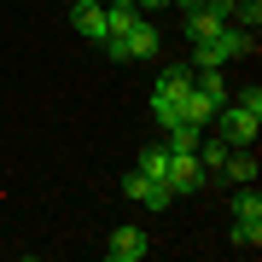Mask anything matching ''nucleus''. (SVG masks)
I'll list each match as a JSON object with an SVG mask.
<instances>
[{"mask_svg": "<svg viewBox=\"0 0 262 262\" xmlns=\"http://www.w3.org/2000/svg\"><path fill=\"white\" fill-rule=\"evenodd\" d=\"M262 134V88H245L233 105H222V140L227 146H256Z\"/></svg>", "mask_w": 262, "mask_h": 262, "instance_id": "obj_1", "label": "nucleus"}, {"mask_svg": "<svg viewBox=\"0 0 262 262\" xmlns=\"http://www.w3.org/2000/svg\"><path fill=\"white\" fill-rule=\"evenodd\" d=\"M99 47H111V58L117 64H140V58H158V47H163V35H158V24H134L128 35H111V41H99Z\"/></svg>", "mask_w": 262, "mask_h": 262, "instance_id": "obj_2", "label": "nucleus"}, {"mask_svg": "<svg viewBox=\"0 0 262 262\" xmlns=\"http://www.w3.org/2000/svg\"><path fill=\"white\" fill-rule=\"evenodd\" d=\"M163 187L175 192V198H192L198 187H204V163H198V151H169V175H163Z\"/></svg>", "mask_w": 262, "mask_h": 262, "instance_id": "obj_3", "label": "nucleus"}, {"mask_svg": "<svg viewBox=\"0 0 262 262\" xmlns=\"http://www.w3.org/2000/svg\"><path fill=\"white\" fill-rule=\"evenodd\" d=\"M122 192H128V198H134L140 210H169V204H175V192H169L163 181H146L140 169H128V181H122Z\"/></svg>", "mask_w": 262, "mask_h": 262, "instance_id": "obj_4", "label": "nucleus"}, {"mask_svg": "<svg viewBox=\"0 0 262 262\" xmlns=\"http://www.w3.org/2000/svg\"><path fill=\"white\" fill-rule=\"evenodd\" d=\"M105 256H111V262H146L151 256V239L140 233V227H117L111 245H105Z\"/></svg>", "mask_w": 262, "mask_h": 262, "instance_id": "obj_5", "label": "nucleus"}, {"mask_svg": "<svg viewBox=\"0 0 262 262\" xmlns=\"http://www.w3.org/2000/svg\"><path fill=\"white\" fill-rule=\"evenodd\" d=\"M70 24L82 41H105V0H70Z\"/></svg>", "mask_w": 262, "mask_h": 262, "instance_id": "obj_6", "label": "nucleus"}, {"mask_svg": "<svg viewBox=\"0 0 262 262\" xmlns=\"http://www.w3.org/2000/svg\"><path fill=\"white\" fill-rule=\"evenodd\" d=\"M222 175L233 181V187L256 181V151H251V146H227V158H222Z\"/></svg>", "mask_w": 262, "mask_h": 262, "instance_id": "obj_7", "label": "nucleus"}, {"mask_svg": "<svg viewBox=\"0 0 262 262\" xmlns=\"http://www.w3.org/2000/svg\"><path fill=\"white\" fill-rule=\"evenodd\" d=\"M192 88V64H163L158 70V88H151V94H163V99H181Z\"/></svg>", "mask_w": 262, "mask_h": 262, "instance_id": "obj_8", "label": "nucleus"}, {"mask_svg": "<svg viewBox=\"0 0 262 262\" xmlns=\"http://www.w3.org/2000/svg\"><path fill=\"white\" fill-rule=\"evenodd\" d=\"M222 29H227V18H215L210 6L187 12V35H192V47H198V41H215V35H222Z\"/></svg>", "mask_w": 262, "mask_h": 262, "instance_id": "obj_9", "label": "nucleus"}, {"mask_svg": "<svg viewBox=\"0 0 262 262\" xmlns=\"http://www.w3.org/2000/svg\"><path fill=\"white\" fill-rule=\"evenodd\" d=\"M233 222H262V192H256V181H245V187L233 192Z\"/></svg>", "mask_w": 262, "mask_h": 262, "instance_id": "obj_10", "label": "nucleus"}, {"mask_svg": "<svg viewBox=\"0 0 262 262\" xmlns=\"http://www.w3.org/2000/svg\"><path fill=\"white\" fill-rule=\"evenodd\" d=\"M210 117H215V105L198 94V88H187V94H181V122H198V128H204Z\"/></svg>", "mask_w": 262, "mask_h": 262, "instance_id": "obj_11", "label": "nucleus"}, {"mask_svg": "<svg viewBox=\"0 0 262 262\" xmlns=\"http://www.w3.org/2000/svg\"><path fill=\"white\" fill-rule=\"evenodd\" d=\"M134 169H140L146 181H163L169 175V146H146L140 158H134Z\"/></svg>", "mask_w": 262, "mask_h": 262, "instance_id": "obj_12", "label": "nucleus"}, {"mask_svg": "<svg viewBox=\"0 0 262 262\" xmlns=\"http://www.w3.org/2000/svg\"><path fill=\"white\" fill-rule=\"evenodd\" d=\"M169 134V151H198V140H204V128H198V122H175V128H163Z\"/></svg>", "mask_w": 262, "mask_h": 262, "instance_id": "obj_13", "label": "nucleus"}, {"mask_svg": "<svg viewBox=\"0 0 262 262\" xmlns=\"http://www.w3.org/2000/svg\"><path fill=\"white\" fill-rule=\"evenodd\" d=\"M151 117H158V128H175V122H181V99L151 94Z\"/></svg>", "mask_w": 262, "mask_h": 262, "instance_id": "obj_14", "label": "nucleus"}, {"mask_svg": "<svg viewBox=\"0 0 262 262\" xmlns=\"http://www.w3.org/2000/svg\"><path fill=\"white\" fill-rule=\"evenodd\" d=\"M222 158H227V140H222V134H215V140H198V163H204V175L222 169Z\"/></svg>", "mask_w": 262, "mask_h": 262, "instance_id": "obj_15", "label": "nucleus"}, {"mask_svg": "<svg viewBox=\"0 0 262 262\" xmlns=\"http://www.w3.org/2000/svg\"><path fill=\"white\" fill-rule=\"evenodd\" d=\"M233 18H239V29H251V35H256V24H262V0H233Z\"/></svg>", "mask_w": 262, "mask_h": 262, "instance_id": "obj_16", "label": "nucleus"}, {"mask_svg": "<svg viewBox=\"0 0 262 262\" xmlns=\"http://www.w3.org/2000/svg\"><path fill=\"white\" fill-rule=\"evenodd\" d=\"M233 245L256 251V245H262V222H233Z\"/></svg>", "mask_w": 262, "mask_h": 262, "instance_id": "obj_17", "label": "nucleus"}, {"mask_svg": "<svg viewBox=\"0 0 262 262\" xmlns=\"http://www.w3.org/2000/svg\"><path fill=\"white\" fill-rule=\"evenodd\" d=\"M204 6L215 12V18H233V0H204Z\"/></svg>", "mask_w": 262, "mask_h": 262, "instance_id": "obj_18", "label": "nucleus"}, {"mask_svg": "<svg viewBox=\"0 0 262 262\" xmlns=\"http://www.w3.org/2000/svg\"><path fill=\"white\" fill-rule=\"evenodd\" d=\"M134 6H140V12H163L169 0H134Z\"/></svg>", "mask_w": 262, "mask_h": 262, "instance_id": "obj_19", "label": "nucleus"}, {"mask_svg": "<svg viewBox=\"0 0 262 262\" xmlns=\"http://www.w3.org/2000/svg\"><path fill=\"white\" fill-rule=\"evenodd\" d=\"M169 6H181V12H198V6H204V0H169Z\"/></svg>", "mask_w": 262, "mask_h": 262, "instance_id": "obj_20", "label": "nucleus"}, {"mask_svg": "<svg viewBox=\"0 0 262 262\" xmlns=\"http://www.w3.org/2000/svg\"><path fill=\"white\" fill-rule=\"evenodd\" d=\"M64 6H70V0H64Z\"/></svg>", "mask_w": 262, "mask_h": 262, "instance_id": "obj_21", "label": "nucleus"}]
</instances>
